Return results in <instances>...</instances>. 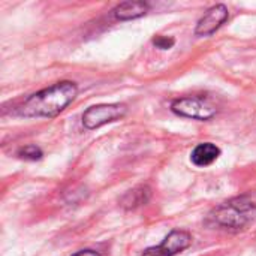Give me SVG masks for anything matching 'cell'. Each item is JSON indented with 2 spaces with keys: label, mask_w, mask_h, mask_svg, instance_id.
Listing matches in <instances>:
<instances>
[{
  "label": "cell",
  "mask_w": 256,
  "mask_h": 256,
  "mask_svg": "<svg viewBox=\"0 0 256 256\" xmlns=\"http://www.w3.org/2000/svg\"><path fill=\"white\" fill-rule=\"evenodd\" d=\"M150 195H152L150 188H147V186L135 188V189L129 190V192L122 198V206H123L124 208H128V210L136 208V207L146 204V202L150 200Z\"/></svg>",
  "instance_id": "9"
},
{
  "label": "cell",
  "mask_w": 256,
  "mask_h": 256,
  "mask_svg": "<svg viewBox=\"0 0 256 256\" xmlns=\"http://www.w3.org/2000/svg\"><path fill=\"white\" fill-rule=\"evenodd\" d=\"M171 111L177 116L201 120V122L213 118L218 112L216 106H213L208 100L200 96H186L172 100Z\"/></svg>",
  "instance_id": "3"
},
{
  "label": "cell",
  "mask_w": 256,
  "mask_h": 256,
  "mask_svg": "<svg viewBox=\"0 0 256 256\" xmlns=\"http://www.w3.org/2000/svg\"><path fill=\"white\" fill-rule=\"evenodd\" d=\"M16 156L20 159H24V160H30V162H36V160H40L44 153L42 150L34 146V144H28V146H24L21 147L18 152H16Z\"/></svg>",
  "instance_id": "10"
},
{
  "label": "cell",
  "mask_w": 256,
  "mask_h": 256,
  "mask_svg": "<svg viewBox=\"0 0 256 256\" xmlns=\"http://www.w3.org/2000/svg\"><path fill=\"white\" fill-rule=\"evenodd\" d=\"M220 156V148L213 142H201L190 153V162L195 166L206 168L214 164Z\"/></svg>",
  "instance_id": "7"
},
{
  "label": "cell",
  "mask_w": 256,
  "mask_h": 256,
  "mask_svg": "<svg viewBox=\"0 0 256 256\" xmlns=\"http://www.w3.org/2000/svg\"><path fill=\"white\" fill-rule=\"evenodd\" d=\"M256 218V200L252 195L236 196L210 213V220L214 225L226 230H242L254 222Z\"/></svg>",
  "instance_id": "2"
},
{
  "label": "cell",
  "mask_w": 256,
  "mask_h": 256,
  "mask_svg": "<svg viewBox=\"0 0 256 256\" xmlns=\"http://www.w3.org/2000/svg\"><path fill=\"white\" fill-rule=\"evenodd\" d=\"M192 244V236L183 230L171 231L159 246H153L144 250L142 256H176L186 250Z\"/></svg>",
  "instance_id": "5"
},
{
  "label": "cell",
  "mask_w": 256,
  "mask_h": 256,
  "mask_svg": "<svg viewBox=\"0 0 256 256\" xmlns=\"http://www.w3.org/2000/svg\"><path fill=\"white\" fill-rule=\"evenodd\" d=\"M150 9V4L147 2H123L117 4L112 10V15L116 20L120 21H129L144 16Z\"/></svg>",
  "instance_id": "8"
},
{
  "label": "cell",
  "mask_w": 256,
  "mask_h": 256,
  "mask_svg": "<svg viewBox=\"0 0 256 256\" xmlns=\"http://www.w3.org/2000/svg\"><path fill=\"white\" fill-rule=\"evenodd\" d=\"M230 18V10L225 4H214L212 6L198 21L195 27L196 36H210L213 34L226 20Z\"/></svg>",
  "instance_id": "6"
},
{
  "label": "cell",
  "mask_w": 256,
  "mask_h": 256,
  "mask_svg": "<svg viewBox=\"0 0 256 256\" xmlns=\"http://www.w3.org/2000/svg\"><path fill=\"white\" fill-rule=\"evenodd\" d=\"M176 44V39L171 36H156L153 39V45L159 50H171Z\"/></svg>",
  "instance_id": "11"
},
{
  "label": "cell",
  "mask_w": 256,
  "mask_h": 256,
  "mask_svg": "<svg viewBox=\"0 0 256 256\" xmlns=\"http://www.w3.org/2000/svg\"><path fill=\"white\" fill-rule=\"evenodd\" d=\"M78 87L72 81H60L28 96L18 108L21 117H56L76 98Z\"/></svg>",
  "instance_id": "1"
},
{
  "label": "cell",
  "mask_w": 256,
  "mask_h": 256,
  "mask_svg": "<svg viewBox=\"0 0 256 256\" xmlns=\"http://www.w3.org/2000/svg\"><path fill=\"white\" fill-rule=\"evenodd\" d=\"M72 256H100L98 252H94V250H80V252H76L75 255Z\"/></svg>",
  "instance_id": "12"
},
{
  "label": "cell",
  "mask_w": 256,
  "mask_h": 256,
  "mask_svg": "<svg viewBox=\"0 0 256 256\" xmlns=\"http://www.w3.org/2000/svg\"><path fill=\"white\" fill-rule=\"evenodd\" d=\"M128 108L123 104H99L87 108L82 114V126L88 130L117 122L124 117Z\"/></svg>",
  "instance_id": "4"
}]
</instances>
